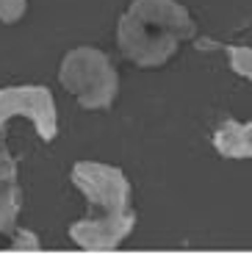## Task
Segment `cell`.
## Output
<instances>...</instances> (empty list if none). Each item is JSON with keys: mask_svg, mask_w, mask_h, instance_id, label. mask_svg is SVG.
Masks as SVG:
<instances>
[{"mask_svg": "<svg viewBox=\"0 0 252 255\" xmlns=\"http://www.w3.org/2000/svg\"><path fill=\"white\" fill-rule=\"evenodd\" d=\"M11 247L19 250V253H22V250H39L42 247V239L28 228H14L11 230Z\"/></svg>", "mask_w": 252, "mask_h": 255, "instance_id": "9", "label": "cell"}, {"mask_svg": "<svg viewBox=\"0 0 252 255\" xmlns=\"http://www.w3.org/2000/svg\"><path fill=\"white\" fill-rule=\"evenodd\" d=\"M70 180L92 205V217L70 225V239L81 250L106 253L120 247L136 228L133 186L120 166L103 161H78Z\"/></svg>", "mask_w": 252, "mask_h": 255, "instance_id": "1", "label": "cell"}, {"mask_svg": "<svg viewBox=\"0 0 252 255\" xmlns=\"http://www.w3.org/2000/svg\"><path fill=\"white\" fill-rule=\"evenodd\" d=\"M14 117L31 122L42 141H53L58 136V109L47 86L39 83L0 86V130Z\"/></svg>", "mask_w": 252, "mask_h": 255, "instance_id": "4", "label": "cell"}, {"mask_svg": "<svg viewBox=\"0 0 252 255\" xmlns=\"http://www.w3.org/2000/svg\"><path fill=\"white\" fill-rule=\"evenodd\" d=\"M197 33L180 0H130L117 22V45L136 67H164L177 47Z\"/></svg>", "mask_w": 252, "mask_h": 255, "instance_id": "2", "label": "cell"}, {"mask_svg": "<svg viewBox=\"0 0 252 255\" xmlns=\"http://www.w3.org/2000/svg\"><path fill=\"white\" fill-rule=\"evenodd\" d=\"M19 208H22L19 178L0 180V236H11V230L17 228Z\"/></svg>", "mask_w": 252, "mask_h": 255, "instance_id": "6", "label": "cell"}, {"mask_svg": "<svg viewBox=\"0 0 252 255\" xmlns=\"http://www.w3.org/2000/svg\"><path fill=\"white\" fill-rule=\"evenodd\" d=\"M227 56V64H230V70L236 72L239 78L252 83V47L247 45H222Z\"/></svg>", "mask_w": 252, "mask_h": 255, "instance_id": "7", "label": "cell"}, {"mask_svg": "<svg viewBox=\"0 0 252 255\" xmlns=\"http://www.w3.org/2000/svg\"><path fill=\"white\" fill-rule=\"evenodd\" d=\"M58 83L86 111L111 109L120 95V75L111 58L92 45L72 47L58 64Z\"/></svg>", "mask_w": 252, "mask_h": 255, "instance_id": "3", "label": "cell"}, {"mask_svg": "<svg viewBox=\"0 0 252 255\" xmlns=\"http://www.w3.org/2000/svg\"><path fill=\"white\" fill-rule=\"evenodd\" d=\"M28 11V0H0V22L14 25L25 17Z\"/></svg>", "mask_w": 252, "mask_h": 255, "instance_id": "8", "label": "cell"}, {"mask_svg": "<svg viewBox=\"0 0 252 255\" xmlns=\"http://www.w3.org/2000/svg\"><path fill=\"white\" fill-rule=\"evenodd\" d=\"M216 153L225 158L250 161L252 158V122H236L225 120L214 133Z\"/></svg>", "mask_w": 252, "mask_h": 255, "instance_id": "5", "label": "cell"}, {"mask_svg": "<svg viewBox=\"0 0 252 255\" xmlns=\"http://www.w3.org/2000/svg\"><path fill=\"white\" fill-rule=\"evenodd\" d=\"M6 178H19V161L11 155L8 147L0 141V180H6Z\"/></svg>", "mask_w": 252, "mask_h": 255, "instance_id": "10", "label": "cell"}]
</instances>
